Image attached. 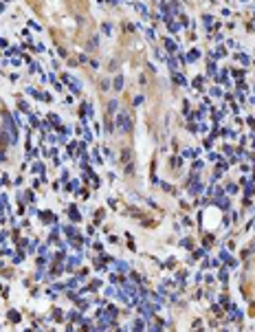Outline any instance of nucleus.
Segmentation results:
<instances>
[{"instance_id":"1","label":"nucleus","mask_w":255,"mask_h":332,"mask_svg":"<svg viewBox=\"0 0 255 332\" xmlns=\"http://www.w3.org/2000/svg\"><path fill=\"white\" fill-rule=\"evenodd\" d=\"M121 86H123V79H121V77H117V82H114V88H117V90H121Z\"/></svg>"}]
</instances>
